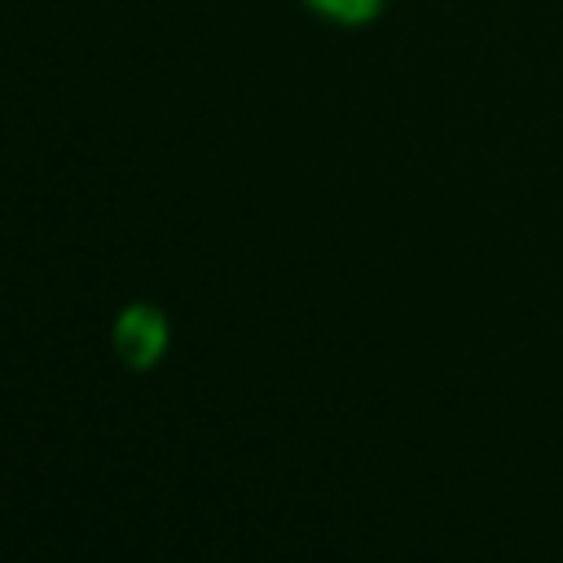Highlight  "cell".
Here are the masks:
<instances>
[{
	"label": "cell",
	"instance_id": "cell-1",
	"mask_svg": "<svg viewBox=\"0 0 563 563\" xmlns=\"http://www.w3.org/2000/svg\"><path fill=\"white\" fill-rule=\"evenodd\" d=\"M114 347H119V356H123L128 365H136V369L154 365V361L163 356V347H167V325H163V317H158L154 308H128V312L119 317V325H114Z\"/></svg>",
	"mask_w": 563,
	"mask_h": 563
},
{
	"label": "cell",
	"instance_id": "cell-2",
	"mask_svg": "<svg viewBox=\"0 0 563 563\" xmlns=\"http://www.w3.org/2000/svg\"><path fill=\"white\" fill-rule=\"evenodd\" d=\"M303 4L317 18L334 22V26H365V22H374L383 13L387 0H303Z\"/></svg>",
	"mask_w": 563,
	"mask_h": 563
}]
</instances>
